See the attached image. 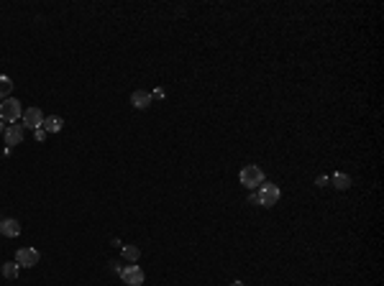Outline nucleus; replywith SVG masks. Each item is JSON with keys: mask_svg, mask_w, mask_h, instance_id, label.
Returning <instances> with one entry per match:
<instances>
[{"mask_svg": "<svg viewBox=\"0 0 384 286\" xmlns=\"http://www.w3.org/2000/svg\"><path fill=\"white\" fill-rule=\"evenodd\" d=\"M21 118V100H3L0 102V120H5V123H16V120Z\"/></svg>", "mask_w": 384, "mask_h": 286, "instance_id": "obj_1", "label": "nucleus"}, {"mask_svg": "<svg viewBox=\"0 0 384 286\" xmlns=\"http://www.w3.org/2000/svg\"><path fill=\"white\" fill-rule=\"evenodd\" d=\"M241 184L246 187V189H254V187H259V184H264V171L259 169V166H246V169H241Z\"/></svg>", "mask_w": 384, "mask_h": 286, "instance_id": "obj_2", "label": "nucleus"}, {"mask_svg": "<svg viewBox=\"0 0 384 286\" xmlns=\"http://www.w3.org/2000/svg\"><path fill=\"white\" fill-rule=\"evenodd\" d=\"M259 194V202L264 204V207H274L277 202H279V187L277 184H261V189L256 192Z\"/></svg>", "mask_w": 384, "mask_h": 286, "instance_id": "obj_3", "label": "nucleus"}, {"mask_svg": "<svg viewBox=\"0 0 384 286\" xmlns=\"http://www.w3.org/2000/svg\"><path fill=\"white\" fill-rule=\"evenodd\" d=\"M118 274H121V279L128 284V286H141L144 284V271L139 268V266H123L121 271H118Z\"/></svg>", "mask_w": 384, "mask_h": 286, "instance_id": "obj_4", "label": "nucleus"}, {"mask_svg": "<svg viewBox=\"0 0 384 286\" xmlns=\"http://www.w3.org/2000/svg\"><path fill=\"white\" fill-rule=\"evenodd\" d=\"M39 250L36 248H21L18 253H16V263L18 266H23V268H31V266H36L39 263Z\"/></svg>", "mask_w": 384, "mask_h": 286, "instance_id": "obj_5", "label": "nucleus"}, {"mask_svg": "<svg viewBox=\"0 0 384 286\" xmlns=\"http://www.w3.org/2000/svg\"><path fill=\"white\" fill-rule=\"evenodd\" d=\"M3 138H5L8 148H13V146H18V143H23V128H21L18 123H13V125H8V128H5V133H3Z\"/></svg>", "mask_w": 384, "mask_h": 286, "instance_id": "obj_6", "label": "nucleus"}, {"mask_svg": "<svg viewBox=\"0 0 384 286\" xmlns=\"http://www.w3.org/2000/svg\"><path fill=\"white\" fill-rule=\"evenodd\" d=\"M41 123H44V115H41V110L39 108H28V110H23V125L26 128H41Z\"/></svg>", "mask_w": 384, "mask_h": 286, "instance_id": "obj_7", "label": "nucleus"}, {"mask_svg": "<svg viewBox=\"0 0 384 286\" xmlns=\"http://www.w3.org/2000/svg\"><path fill=\"white\" fill-rule=\"evenodd\" d=\"M0 233H3L5 238H18L21 235V222L13 220V217L3 220V222H0Z\"/></svg>", "mask_w": 384, "mask_h": 286, "instance_id": "obj_8", "label": "nucleus"}, {"mask_svg": "<svg viewBox=\"0 0 384 286\" xmlns=\"http://www.w3.org/2000/svg\"><path fill=\"white\" fill-rule=\"evenodd\" d=\"M149 102H151V95L144 92V89H136V92L131 95V105H134V108H139V110L149 108Z\"/></svg>", "mask_w": 384, "mask_h": 286, "instance_id": "obj_9", "label": "nucleus"}, {"mask_svg": "<svg viewBox=\"0 0 384 286\" xmlns=\"http://www.w3.org/2000/svg\"><path fill=\"white\" fill-rule=\"evenodd\" d=\"M41 128L47 130V133H59V130H62V118H56V115H49V118H44Z\"/></svg>", "mask_w": 384, "mask_h": 286, "instance_id": "obj_10", "label": "nucleus"}, {"mask_svg": "<svg viewBox=\"0 0 384 286\" xmlns=\"http://www.w3.org/2000/svg\"><path fill=\"white\" fill-rule=\"evenodd\" d=\"M331 184L336 187V189H348L351 187V179H348V174H333V179H331Z\"/></svg>", "mask_w": 384, "mask_h": 286, "instance_id": "obj_11", "label": "nucleus"}, {"mask_svg": "<svg viewBox=\"0 0 384 286\" xmlns=\"http://www.w3.org/2000/svg\"><path fill=\"white\" fill-rule=\"evenodd\" d=\"M10 92H13V82H10V77L0 74V100H8Z\"/></svg>", "mask_w": 384, "mask_h": 286, "instance_id": "obj_12", "label": "nucleus"}, {"mask_svg": "<svg viewBox=\"0 0 384 286\" xmlns=\"http://www.w3.org/2000/svg\"><path fill=\"white\" fill-rule=\"evenodd\" d=\"M121 250H123V258L131 261V263H136L139 255H141V250H139L136 245H121Z\"/></svg>", "mask_w": 384, "mask_h": 286, "instance_id": "obj_13", "label": "nucleus"}, {"mask_svg": "<svg viewBox=\"0 0 384 286\" xmlns=\"http://www.w3.org/2000/svg\"><path fill=\"white\" fill-rule=\"evenodd\" d=\"M3 276L8 279V281H13L18 276V263H3Z\"/></svg>", "mask_w": 384, "mask_h": 286, "instance_id": "obj_14", "label": "nucleus"}, {"mask_svg": "<svg viewBox=\"0 0 384 286\" xmlns=\"http://www.w3.org/2000/svg\"><path fill=\"white\" fill-rule=\"evenodd\" d=\"M44 138H47V130H44V128H36V141L41 143Z\"/></svg>", "mask_w": 384, "mask_h": 286, "instance_id": "obj_15", "label": "nucleus"}, {"mask_svg": "<svg viewBox=\"0 0 384 286\" xmlns=\"http://www.w3.org/2000/svg\"><path fill=\"white\" fill-rule=\"evenodd\" d=\"M315 184H318V187H328V176H318Z\"/></svg>", "mask_w": 384, "mask_h": 286, "instance_id": "obj_16", "label": "nucleus"}, {"mask_svg": "<svg viewBox=\"0 0 384 286\" xmlns=\"http://www.w3.org/2000/svg\"><path fill=\"white\" fill-rule=\"evenodd\" d=\"M248 202H251V204H261V202H259V194H251Z\"/></svg>", "mask_w": 384, "mask_h": 286, "instance_id": "obj_17", "label": "nucleus"}, {"mask_svg": "<svg viewBox=\"0 0 384 286\" xmlns=\"http://www.w3.org/2000/svg\"><path fill=\"white\" fill-rule=\"evenodd\" d=\"M231 286H246V284H243V281H233Z\"/></svg>", "mask_w": 384, "mask_h": 286, "instance_id": "obj_18", "label": "nucleus"}, {"mask_svg": "<svg viewBox=\"0 0 384 286\" xmlns=\"http://www.w3.org/2000/svg\"><path fill=\"white\" fill-rule=\"evenodd\" d=\"M0 133H5V123H0Z\"/></svg>", "mask_w": 384, "mask_h": 286, "instance_id": "obj_19", "label": "nucleus"}]
</instances>
